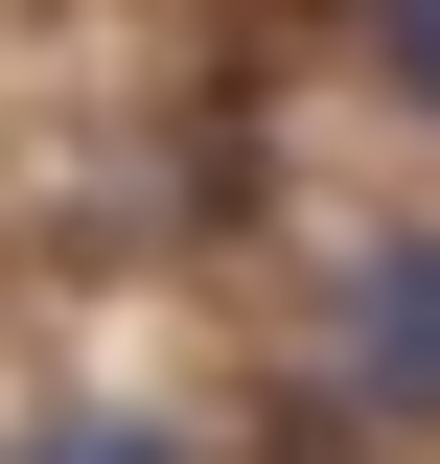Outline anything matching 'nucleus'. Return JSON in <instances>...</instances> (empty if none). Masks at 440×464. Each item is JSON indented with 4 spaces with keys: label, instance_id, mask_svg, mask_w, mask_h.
Listing matches in <instances>:
<instances>
[{
    "label": "nucleus",
    "instance_id": "nucleus-2",
    "mask_svg": "<svg viewBox=\"0 0 440 464\" xmlns=\"http://www.w3.org/2000/svg\"><path fill=\"white\" fill-rule=\"evenodd\" d=\"M371 47H394V93L440 116V0H371Z\"/></svg>",
    "mask_w": 440,
    "mask_h": 464
},
{
    "label": "nucleus",
    "instance_id": "nucleus-3",
    "mask_svg": "<svg viewBox=\"0 0 440 464\" xmlns=\"http://www.w3.org/2000/svg\"><path fill=\"white\" fill-rule=\"evenodd\" d=\"M47 464H163V441H139V418H93V441H47Z\"/></svg>",
    "mask_w": 440,
    "mask_h": 464
},
{
    "label": "nucleus",
    "instance_id": "nucleus-1",
    "mask_svg": "<svg viewBox=\"0 0 440 464\" xmlns=\"http://www.w3.org/2000/svg\"><path fill=\"white\" fill-rule=\"evenodd\" d=\"M348 395L440 418V232H394V256H348Z\"/></svg>",
    "mask_w": 440,
    "mask_h": 464
}]
</instances>
